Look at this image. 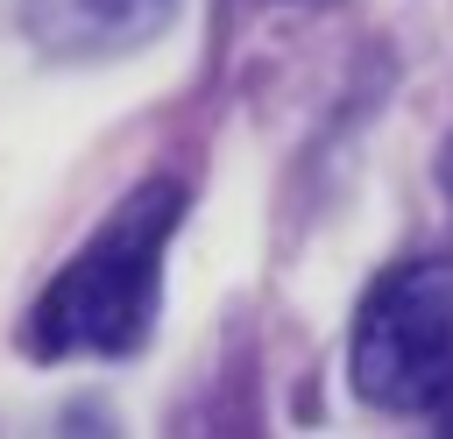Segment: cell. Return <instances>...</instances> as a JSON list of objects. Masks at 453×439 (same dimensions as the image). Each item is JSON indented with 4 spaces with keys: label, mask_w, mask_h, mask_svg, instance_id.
<instances>
[{
    "label": "cell",
    "mask_w": 453,
    "mask_h": 439,
    "mask_svg": "<svg viewBox=\"0 0 453 439\" xmlns=\"http://www.w3.org/2000/svg\"><path fill=\"white\" fill-rule=\"evenodd\" d=\"M184 0H21V35L57 64H113L149 50Z\"/></svg>",
    "instance_id": "3957f363"
},
{
    "label": "cell",
    "mask_w": 453,
    "mask_h": 439,
    "mask_svg": "<svg viewBox=\"0 0 453 439\" xmlns=\"http://www.w3.org/2000/svg\"><path fill=\"white\" fill-rule=\"evenodd\" d=\"M354 389L375 411H439L453 397V255L389 269L354 319Z\"/></svg>",
    "instance_id": "7a4b0ae2"
},
{
    "label": "cell",
    "mask_w": 453,
    "mask_h": 439,
    "mask_svg": "<svg viewBox=\"0 0 453 439\" xmlns=\"http://www.w3.org/2000/svg\"><path fill=\"white\" fill-rule=\"evenodd\" d=\"M432 418H439V432H453V397H446V404H439Z\"/></svg>",
    "instance_id": "5b68a950"
},
{
    "label": "cell",
    "mask_w": 453,
    "mask_h": 439,
    "mask_svg": "<svg viewBox=\"0 0 453 439\" xmlns=\"http://www.w3.org/2000/svg\"><path fill=\"white\" fill-rule=\"evenodd\" d=\"M439 184H446V198H453V142L439 149Z\"/></svg>",
    "instance_id": "277c9868"
},
{
    "label": "cell",
    "mask_w": 453,
    "mask_h": 439,
    "mask_svg": "<svg viewBox=\"0 0 453 439\" xmlns=\"http://www.w3.org/2000/svg\"><path fill=\"white\" fill-rule=\"evenodd\" d=\"M177 212H184L177 177L134 184L99 220V234L42 283V297L28 312V354L35 361L134 354L156 333V312H163V248L177 234Z\"/></svg>",
    "instance_id": "6da1fadb"
}]
</instances>
